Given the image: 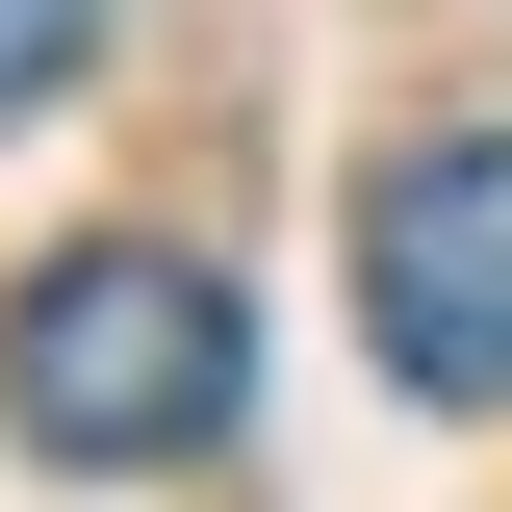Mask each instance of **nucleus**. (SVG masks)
<instances>
[{
	"label": "nucleus",
	"mask_w": 512,
	"mask_h": 512,
	"mask_svg": "<svg viewBox=\"0 0 512 512\" xmlns=\"http://www.w3.org/2000/svg\"><path fill=\"white\" fill-rule=\"evenodd\" d=\"M231 384H256L231 282H205V256H154V231L52 256V282L0 308V410H26L52 461H180V436H231Z\"/></svg>",
	"instance_id": "nucleus-1"
},
{
	"label": "nucleus",
	"mask_w": 512,
	"mask_h": 512,
	"mask_svg": "<svg viewBox=\"0 0 512 512\" xmlns=\"http://www.w3.org/2000/svg\"><path fill=\"white\" fill-rule=\"evenodd\" d=\"M359 333L410 410H512V128H436L359 180Z\"/></svg>",
	"instance_id": "nucleus-2"
},
{
	"label": "nucleus",
	"mask_w": 512,
	"mask_h": 512,
	"mask_svg": "<svg viewBox=\"0 0 512 512\" xmlns=\"http://www.w3.org/2000/svg\"><path fill=\"white\" fill-rule=\"evenodd\" d=\"M77 52H103V0H0V103H52Z\"/></svg>",
	"instance_id": "nucleus-3"
}]
</instances>
